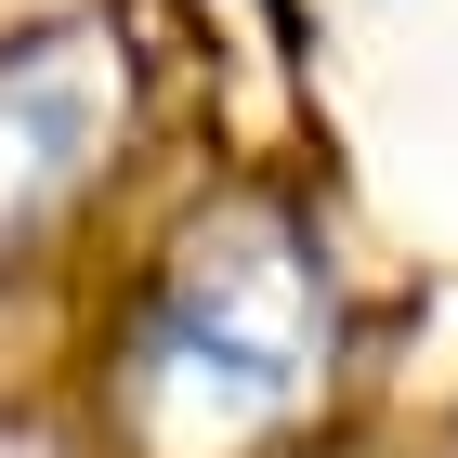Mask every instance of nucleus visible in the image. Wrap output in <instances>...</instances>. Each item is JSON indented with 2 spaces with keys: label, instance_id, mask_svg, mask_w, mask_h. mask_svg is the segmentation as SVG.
<instances>
[{
  "label": "nucleus",
  "instance_id": "f257e3e1",
  "mask_svg": "<svg viewBox=\"0 0 458 458\" xmlns=\"http://www.w3.org/2000/svg\"><path fill=\"white\" fill-rule=\"evenodd\" d=\"M315 341H301V288H288V249H197L171 288V315L144 341V406L171 432H249L301 393Z\"/></svg>",
  "mask_w": 458,
  "mask_h": 458
},
{
  "label": "nucleus",
  "instance_id": "f03ea898",
  "mask_svg": "<svg viewBox=\"0 0 458 458\" xmlns=\"http://www.w3.org/2000/svg\"><path fill=\"white\" fill-rule=\"evenodd\" d=\"M106 118H118V53L106 39H27L0 66V236L79 183Z\"/></svg>",
  "mask_w": 458,
  "mask_h": 458
}]
</instances>
